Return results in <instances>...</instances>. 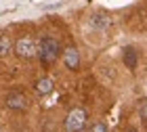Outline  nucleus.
I'll return each mask as SVG.
<instances>
[{
    "mask_svg": "<svg viewBox=\"0 0 147 132\" xmlns=\"http://www.w3.org/2000/svg\"><path fill=\"white\" fill-rule=\"evenodd\" d=\"M88 126V113L82 107L71 109L65 115V132H84Z\"/></svg>",
    "mask_w": 147,
    "mask_h": 132,
    "instance_id": "2",
    "label": "nucleus"
},
{
    "mask_svg": "<svg viewBox=\"0 0 147 132\" xmlns=\"http://www.w3.org/2000/svg\"><path fill=\"white\" fill-rule=\"evenodd\" d=\"M61 55H63L61 44H59L55 38H51V36L40 38V42H38V59H40V63H42L44 67L53 65Z\"/></svg>",
    "mask_w": 147,
    "mask_h": 132,
    "instance_id": "1",
    "label": "nucleus"
},
{
    "mask_svg": "<svg viewBox=\"0 0 147 132\" xmlns=\"http://www.w3.org/2000/svg\"><path fill=\"white\" fill-rule=\"evenodd\" d=\"M128 132H137V130H135V128H132V130H128Z\"/></svg>",
    "mask_w": 147,
    "mask_h": 132,
    "instance_id": "12",
    "label": "nucleus"
},
{
    "mask_svg": "<svg viewBox=\"0 0 147 132\" xmlns=\"http://www.w3.org/2000/svg\"><path fill=\"white\" fill-rule=\"evenodd\" d=\"M90 132H109V128H107V126H105V124H103V122H97V124H95V126H92V128H90Z\"/></svg>",
    "mask_w": 147,
    "mask_h": 132,
    "instance_id": "10",
    "label": "nucleus"
},
{
    "mask_svg": "<svg viewBox=\"0 0 147 132\" xmlns=\"http://www.w3.org/2000/svg\"><path fill=\"white\" fill-rule=\"evenodd\" d=\"M53 86H55V84H53L51 78H40V80L36 82V92H38L40 96L51 94V92H53Z\"/></svg>",
    "mask_w": 147,
    "mask_h": 132,
    "instance_id": "6",
    "label": "nucleus"
},
{
    "mask_svg": "<svg viewBox=\"0 0 147 132\" xmlns=\"http://www.w3.org/2000/svg\"><path fill=\"white\" fill-rule=\"evenodd\" d=\"M141 117L147 122V98H145V101H143V105H141Z\"/></svg>",
    "mask_w": 147,
    "mask_h": 132,
    "instance_id": "11",
    "label": "nucleus"
},
{
    "mask_svg": "<svg viewBox=\"0 0 147 132\" xmlns=\"http://www.w3.org/2000/svg\"><path fill=\"white\" fill-rule=\"evenodd\" d=\"M92 25H95L97 29H105V27L111 25V19L107 15H95V17H92Z\"/></svg>",
    "mask_w": 147,
    "mask_h": 132,
    "instance_id": "8",
    "label": "nucleus"
},
{
    "mask_svg": "<svg viewBox=\"0 0 147 132\" xmlns=\"http://www.w3.org/2000/svg\"><path fill=\"white\" fill-rule=\"evenodd\" d=\"M63 61H65V67L67 69H71V71H76L78 67H80V52H78V48L76 46H67V48L63 50Z\"/></svg>",
    "mask_w": 147,
    "mask_h": 132,
    "instance_id": "5",
    "label": "nucleus"
},
{
    "mask_svg": "<svg viewBox=\"0 0 147 132\" xmlns=\"http://www.w3.org/2000/svg\"><path fill=\"white\" fill-rule=\"evenodd\" d=\"M13 46H15V44L11 42L9 36H0V57H6L13 50Z\"/></svg>",
    "mask_w": 147,
    "mask_h": 132,
    "instance_id": "9",
    "label": "nucleus"
},
{
    "mask_svg": "<svg viewBox=\"0 0 147 132\" xmlns=\"http://www.w3.org/2000/svg\"><path fill=\"white\" fill-rule=\"evenodd\" d=\"M122 59H124V65L128 69H135L137 67V50L132 48V46H126V48H124V57Z\"/></svg>",
    "mask_w": 147,
    "mask_h": 132,
    "instance_id": "7",
    "label": "nucleus"
},
{
    "mask_svg": "<svg viewBox=\"0 0 147 132\" xmlns=\"http://www.w3.org/2000/svg\"><path fill=\"white\" fill-rule=\"evenodd\" d=\"M4 103H6V107L13 109V111H25V109H28V105H30L28 96H25L23 92H19V90L9 92L6 98H4Z\"/></svg>",
    "mask_w": 147,
    "mask_h": 132,
    "instance_id": "4",
    "label": "nucleus"
},
{
    "mask_svg": "<svg viewBox=\"0 0 147 132\" xmlns=\"http://www.w3.org/2000/svg\"><path fill=\"white\" fill-rule=\"evenodd\" d=\"M13 48H15V55L21 57V59H34V57H38V42L32 36L19 38Z\"/></svg>",
    "mask_w": 147,
    "mask_h": 132,
    "instance_id": "3",
    "label": "nucleus"
}]
</instances>
